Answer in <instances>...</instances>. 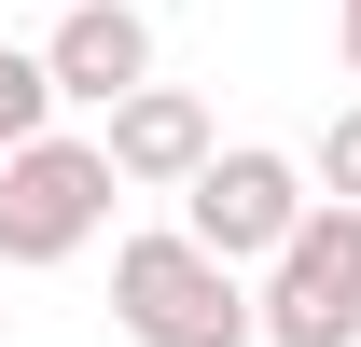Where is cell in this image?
<instances>
[{
    "mask_svg": "<svg viewBox=\"0 0 361 347\" xmlns=\"http://www.w3.org/2000/svg\"><path fill=\"white\" fill-rule=\"evenodd\" d=\"M111 319H126L139 347H264L250 278H236V264H209L180 222H139L126 250H111Z\"/></svg>",
    "mask_w": 361,
    "mask_h": 347,
    "instance_id": "cell-1",
    "label": "cell"
},
{
    "mask_svg": "<svg viewBox=\"0 0 361 347\" xmlns=\"http://www.w3.org/2000/svg\"><path fill=\"white\" fill-rule=\"evenodd\" d=\"M306 209H319V195H306V153L236 139V153H209V167H195L180 236H195L209 264H236V278H250V264H278V250H292V222H306Z\"/></svg>",
    "mask_w": 361,
    "mask_h": 347,
    "instance_id": "cell-2",
    "label": "cell"
},
{
    "mask_svg": "<svg viewBox=\"0 0 361 347\" xmlns=\"http://www.w3.org/2000/svg\"><path fill=\"white\" fill-rule=\"evenodd\" d=\"M264 347H361V209H306L250 292Z\"/></svg>",
    "mask_w": 361,
    "mask_h": 347,
    "instance_id": "cell-3",
    "label": "cell"
},
{
    "mask_svg": "<svg viewBox=\"0 0 361 347\" xmlns=\"http://www.w3.org/2000/svg\"><path fill=\"white\" fill-rule=\"evenodd\" d=\"M97 222H111L97 139H28V153L0 167V264H70Z\"/></svg>",
    "mask_w": 361,
    "mask_h": 347,
    "instance_id": "cell-4",
    "label": "cell"
},
{
    "mask_svg": "<svg viewBox=\"0 0 361 347\" xmlns=\"http://www.w3.org/2000/svg\"><path fill=\"white\" fill-rule=\"evenodd\" d=\"M223 139H209V97L180 84H139L111 126H97V167H111V195H195V167H209Z\"/></svg>",
    "mask_w": 361,
    "mask_h": 347,
    "instance_id": "cell-5",
    "label": "cell"
},
{
    "mask_svg": "<svg viewBox=\"0 0 361 347\" xmlns=\"http://www.w3.org/2000/svg\"><path fill=\"white\" fill-rule=\"evenodd\" d=\"M42 84L84 97V111H126V97L153 84V14H139V0H70L42 28Z\"/></svg>",
    "mask_w": 361,
    "mask_h": 347,
    "instance_id": "cell-6",
    "label": "cell"
},
{
    "mask_svg": "<svg viewBox=\"0 0 361 347\" xmlns=\"http://www.w3.org/2000/svg\"><path fill=\"white\" fill-rule=\"evenodd\" d=\"M28 139H56V84H42V42H0V167Z\"/></svg>",
    "mask_w": 361,
    "mask_h": 347,
    "instance_id": "cell-7",
    "label": "cell"
},
{
    "mask_svg": "<svg viewBox=\"0 0 361 347\" xmlns=\"http://www.w3.org/2000/svg\"><path fill=\"white\" fill-rule=\"evenodd\" d=\"M306 195H334V209H361V97L319 126V153H306Z\"/></svg>",
    "mask_w": 361,
    "mask_h": 347,
    "instance_id": "cell-8",
    "label": "cell"
},
{
    "mask_svg": "<svg viewBox=\"0 0 361 347\" xmlns=\"http://www.w3.org/2000/svg\"><path fill=\"white\" fill-rule=\"evenodd\" d=\"M334 42H348V84H361V0H348V28H334Z\"/></svg>",
    "mask_w": 361,
    "mask_h": 347,
    "instance_id": "cell-9",
    "label": "cell"
},
{
    "mask_svg": "<svg viewBox=\"0 0 361 347\" xmlns=\"http://www.w3.org/2000/svg\"><path fill=\"white\" fill-rule=\"evenodd\" d=\"M56 14H70V0H56Z\"/></svg>",
    "mask_w": 361,
    "mask_h": 347,
    "instance_id": "cell-10",
    "label": "cell"
}]
</instances>
